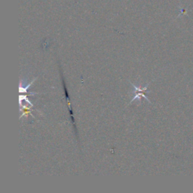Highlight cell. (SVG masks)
<instances>
[{
  "instance_id": "1",
  "label": "cell",
  "mask_w": 193,
  "mask_h": 193,
  "mask_svg": "<svg viewBox=\"0 0 193 193\" xmlns=\"http://www.w3.org/2000/svg\"><path fill=\"white\" fill-rule=\"evenodd\" d=\"M135 91L137 92V94H135V96H134V97L132 98V100L131 101V102H130V103H131L132 102H133L134 101H135L136 99H138L139 101H140V97H144V98H145V99H146V100H147V101H148V102H149V103H151V102H150V101H149V100L148 99V97H147V96H146V95H145L144 94L141 93V92H144V91Z\"/></svg>"
},
{
  "instance_id": "2",
  "label": "cell",
  "mask_w": 193,
  "mask_h": 193,
  "mask_svg": "<svg viewBox=\"0 0 193 193\" xmlns=\"http://www.w3.org/2000/svg\"><path fill=\"white\" fill-rule=\"evenodd\" d=\"M63 88H64V92H65V97H66V99L67 103H68V107H69V109H71V107H70V97H69L68 91H67V88H66V83H65V81H64V78H63Z\"/></svg>"
},
{
  "instance_id": "3",
  "label": "cell",
  "mask_w": 193,
  "mask_h": 193,
  "mask_svg": "<svg viewBox=\"0 0 193 193\" xmlns=\"http://www.w3.org/2000/svg\"><path fill=\"white\" fill-rule=\"evenodd\" d=\"M36 78H34V79H33V80H32V81L30 83L27 85L26 87H24V88H23V87H22V85H20V86H19V93H20V94H21V93L26 92V90H27V89L30 87L31 85H32V83H33L36 80Z\"/></svg>"
}]
</instances>
